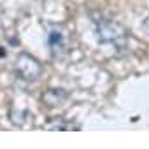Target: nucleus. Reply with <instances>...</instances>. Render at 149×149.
<instances>
[{
	"instance_id": "nucleus-1",
	"label": "nucleus",
	"mask_w": 149,
	"mask_h": 149,
	"mask_svg": "<svg viewBox=\"0 0 149 149\" xmlns=\"http://www.w3.org/2000/svg\"><path fill=\"white\" fill-rule=\"evenodd\" d=\"M93 25H95V33H97V39L102 42V44H111L118 49H123L128 42V35L125 32V28L112 21V19H107L104 16H97L93 18Z\"/></svg>"
},
{
	"instance_id": "nucleus-2",
	"label": "nucleus",
	"mask_w": 149,
	"mask_h": 149,
	"mask_svg": "<svg viewBox=\"0 0 149 149\" xmlns=\"http://www.w3.org/2000/svg\"><path fill=\"white\" fill-rule=\"evenodd\" d=\"M47 33H46V44L49 47V51L54 56H61L63 53H67L68 47V33L65 32L63 26L60 25H47Z\"/></svg>"
},
{
	"instance_id": "nucleus-3",
	"label": "nucleus",
	"mask_w": 149,
	"mask_h": 149,
	"mask_svg": "<svg viewBox=\"0 0 149 149\" xmlns=\"http://www.w3.org/2000/svg\"><path fill=\"white\" fill-rule=\"evenodd\" d=\"M16 72H18V76L21 79H25V81H35L40 76L42 67L30 54H19L18 60H16Z\"/></svg>"
},
{
	"instance_id": "nucleus-4",
	"label": "nucleus",
	"mask_w": 149,
	"mask_h": 149,
	"mask_svg": "<svg viewBox=\"0 0 149 149\" xmlns=\"http://www.w3.org/2000/svg\"><path fill=\"white\" fill-rule=\"evenodd\" d=\"M67 98V95L61 91V90H49L44 97H42V100L49 105V107H54V105H58L61 100H65Z\"/></svg>"
}]
</instances>
